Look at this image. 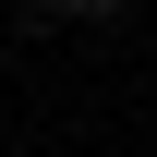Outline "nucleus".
I'll return each instance as SVG.
<instances>
[{"label":"nucleus","mask_w":157,"mask_h":157,"mask_svg":"<svg viewBox=\"0 0 157 157\" xmlns=\"http://www.w3.org/2000/svg\"><path fill=\"white\" fill-rule=\"evenodd\" d=\"M60 12H121V0H60Z\"/></svg>","instance_id":"f257e3e1"}]
</instances>
